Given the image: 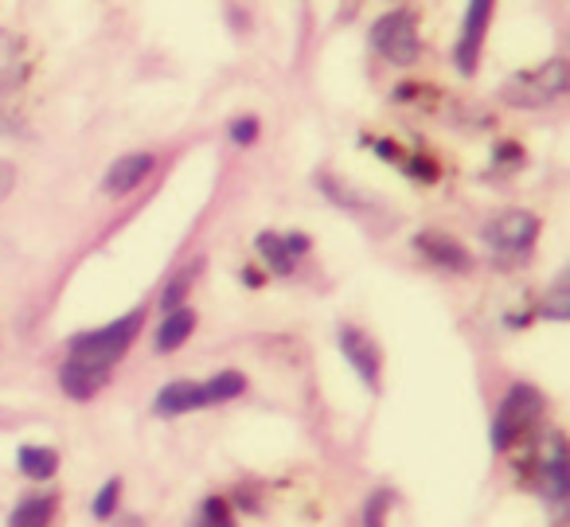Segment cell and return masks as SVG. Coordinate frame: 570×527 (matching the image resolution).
Wrapping results in <instances>:
<instances>
[{"label": "cell", "instance_id": "ffe728a7", "mask_svg": "<svg viewBox=\"0 0 570 527\" xmlns=\"http://www.w3.org/2000/svg\"><path fill=\"white\" fill-rule=\"evenodd\" d=\"M199 274V262L196 266H188V270H180V274L173 277V282L165 285V293H160V309H180L184 305V297H188V290H191V277Z\"/></svg>", "mask_w": 570, "mask_h": 527}, {"label": "cell", "instance_id": "484cf974", "mask_svg": "<svg viewBox=\"0 0 570 527\" xmlns=\"http://www.w3.org/2000/svg\"><path fill=\"white\" fill-rule=\"evenodd\" d=\"M403 173L406 176H414V180H422V184H434L438 180V165L430 157H411V160H403Z\"/></svg>", "mask_w": 570, "mask_h": 527}, {"label": "cell", "instance_id": "8fae6325", "mask_svg": "<svg viewBox=\"0 0 570 527\" xmlns=\"http://www.w3.org/2000/svg\"><path fill=\"white\" fill-rule=\"evenodd\" d=\"M28 82V51L24 40L0 28V95H12Z\"/></svg>", "mask_w": 570, "mask_h": 527}, {"label": "cell", "instance_id": "9a60e30c", "mask_svg": "<svg viewBox=\"0 0 570 527\" xmlns=\"http://www.w3.org/2000/svg\"><path fill=\"white\" fill-rule=\"evenodd\" d=\"M56 516V496L40 492V496H24V500L12 508L9 527H48Z\"/></svg>", "mask_w": 570, "mask_h": 527}, {"label": "cell", "instance_id": "cb8c5ba5", "mask_svg": "<svg viewBox=\"0 0 570 527\" xmlns=\"http://www.w3.org/2000/svg\"><path fill=\"white\" fill-rule=\"evenodd\" d=\"M391 504H395V496H391L387 488H380V492L367 496V504H364V527H383V524H387Z\"/></svg>", "mask_w": 570, "mask_h": 527}, {"label": "cell", "instance_id": "7c38bea8", "mask_svg": "<svg viewBox=\"0 0 570 527\" xmlns=\"http://www.w3.org/2000/svg\"><path fill=\"white\" fill-rule=\"evenodd\" d=\"M106 383H110V371L90 368V363L67 360L63 368H59V387H63V394H71V399H79V402L95 399Z\"/></svg>", "mask_w": 570, "mask_h": 527}, {"label": "cell", "instance_id": "7a4b0ae2", "mask_svg": "<svg viewBox=\"0 0 570 527\" xmlns=\"http://www.w3.org/2000/svg\"><path fill=\"white\" fill-rule=\"evenodd\" d=\"M570 87V67L567 59H547L543 67L531 71H515L512 79L500 87V103L515 106V110H543V106L559 103Z\"/></svg>", "mask_w": 570, "mask_h": 527}, {"label": "cell", "instance_id": "f546056e", "mask_svg": "<svg viewBox=\"0 0 570 527\" xmlns=\"http://www.w3.org/2000/svg\"><path fill=\"white\" fill-rule=\"evenodd\" d=\"M243 282H246V285H262V274H254V270H246Z\"/></svg>", "mask_w": 570, "mask_h": 527}, {"label": "cell", "instance_id": "f1b7e54d", "mask_svg": "<svg viewBox=\"0 0 570 527\" xmlns=\"http://www.w3.org/2000/svg\"><path fill=\"white\" fill-rule=\"evenodd\" d=\"M372 149L380 153L383 160H403V153H399L395 141H372Z\"/></svg>", "mask_w": 570, "mask_h": 527}, {"label": "cell", "instance_id": "d6986e66", "mask_svg": "<svg viewBox=\"0 0 570 527\" xmlns=\"http://www.w3.org/2000/svg\"><path fill=\"white\" fill-rule=\"evenodd\" d=\"M313 184H317L321 192H325L328 199H333L336 207H348V212H360V207H367V199L360 196V192H352V188H344L336 176H328V173H317L313 176Z\"/></svg>", "mask_w": 570, "mask_h": 527}, {"label": "cell", "instance_id": "ac0fdd59", "mask_svg": "<svg viewBox=\"0 0 570 527\" xmlns=\"http://www.w3.org/2000/svg\"><path fill=\"white\" fill-rule=\"evenodd\" d=\"M246 391V375L243 371H215L212 379L204 383V402L215 407V402H230Z\"/></svg>", "mask_w": 570, "mask_h": 527}, {"label": "cell", "instance_id": "4fadbf2b", "mask_svg": "<svg viewBox=\"0 0 570 527\" xmlns=\"http://www.w3.org/2000/svg\"><path fill=\"white\" fill-rule=\"evenodd\" d=\"M539 485H543L547 500L551 504H562L570 492V465H567V446H562L559 438H554L551 446V457L543 461V469H539Z\"/></svg>", "mask_w": 570, "mask_h": 527}, {"label": "cell", "instance_id": "83f0119b", "mask_svg": "<svg viewBox=\"0 0 570 527\" xmlns=\"http://www.w3.org/2000/svg\"><path fill=\"white\" fill-rule=\"evenodd\" d=\"M285 238V246H289V254L294 258H302V254H309V235H302V231H289V235H282Z\"/></svg>", "mask_w": 570, "mask_h": 527}, {"label": "cell", "instance_id": "7402d4cb", "mask_svg": "<svg viewBox=\"0 0 570 527\" xmlns=\"http://www.w3.org/2000/svg\"><path fill=\"white\" fill-rule=\"evenodd\" d=\"M118 504H121V477H110L102 488H98V496H95V504H90V511H95L98 519H110L114 511H118Z\"/></svg>", "mask_w": 570, "mask_h": 527}, {"label": "cell", "instance_id": "603a6c76", "mask_svg": "<svg viewBox=\"0 0 570 527\" xmlns=\"http://www.w3.org/2000/svg\"><path fill=\"white\" fill-rule=\"evenodd\" d=\"M539 316H547V321H567V316H570V305H567V277H559V282L551 285L547 301L539 305Z\"/></svg>", "mask_w": 570, "mask_h": 527}, {"label": "cell", "instance_id": "d4e9b609", "mask_svg": "<svg viewBox=\"0 0 570 527\" xmlns=\"http://www.w3.org/2000/svg\"><path fill=\"white\" fill-rule=\"evenodd\" d=\"M258 134H262V126H258V118H250V114H246V118H235L227 126V137L235 145H243V149H246V145L258 141Z\"/></svg>", "mask_w": 570, "mask_h": 527}, {"label": "cell", "instance_id": "6da1fadb", "mask_svg": "<svg viewBox=\"0 0 570 527\" xmlns=\"http://www.w3.org/2000/svg\"><path fill=\"white\" fill-rule=\"evenodd\" d=\"M141 324H145V309L137 305V309H129V313H121L118 321L102 324V329L79 332V336L67 340V360L110 371L118 360H126V352L134 348Z\"/></svg>", "mask_w": 570, "mask_h": 527}, {"label": "cell", "instance_id": "9c48e42d", "mask_svg": "<svg viewBox=\"0 0 570 527\" xmlns=\"http://www.w3.org/2000/svg\"><path fill=\"white\" fill-rule=\"evenodd\" d=\"M157 168V157L153 153H126L118 157L102 176V192L106 196H129L134 188H141L149 180V173Z\"/></svg>", "mask_w": 570, "mask_h": 527}, {"label": "cell", "instance_id": "e0dca14e", "mask_svg": "<svg viewBox=\"0 0 570 527\" xmlns=\"http://www.w3.org/2000/svg\"><path fill=\"white\" fill-rule=\"evenodd\" d=\"M254 251L262 254V262H266L274 274H294V266H297V258L289 254V246H285V238L277 235V231H262L258 238H254Z\"/></svg>", "mask_w": 570, "mask_h": 527}, {"label": "cell", "instance_id": "44dd1931", "mask_svg": "<svg viewBox=\"0 0 570 527\" xmlns=\"http://www.w3.org/2000/svg\"><path fill=\"white\" fill-rule=\"evenodd\" d=\"M191 527H235L227 500H223V496H207L204 508H199V516L191 519Z\"/></svg>", "mask_w": 570, "mask_h": 527}, {"label": "cell", "instance_id": "52a82bcc", "mask_svg": "<svg viewBox=\"0 0 570 527\" xmlns=\"http://www.w3.org/2000/svg\"><path fill=\"white\" fill-rule=\"evenodd\" d=\"M341 352H344V360L352 363V371L360 375V383H364L367 391H375V387H380V371H383L380 344H375L364 329H356V324H344L341 329Z\"/></svg>", "mask_w": 570, "mask_h": 527}, {"label": "cell", "instance_id": "277c9868", "mask_svg": "<svg viewBox=\"0 0 570 527\" xmlns=\"http://www.w3.org/2000/svg\"><path fill=\"white\" fill-rule=\"evenodd\" d=\"M367 43L380 51L387 64L395 67H411L422 51V40H419V17L411 9H395V12H383L380 20L372 25L367 32Z\"/></svg>", "mask_w": 570, "mask_h": 527}, {"label": "cell", "instance_id": "2e32d148", "mask_svg": "<svg viewBox=\"0 0 570 527\" xmlns=\"http://www.w3.org/2000/svg\"><path fill=\"white\" fill-rule=\"evenodd\" d=\"M17 465L28 480H51L59 472V453L51 446H24L17 453Z\"/></svg>", "mask_w": 570, "mask_h": 527}, {"label": "cell", "instance_id": "4316f807", "mask_svg": "<svg viewBox=\"0 0 570 527\" xmlns=\"http://www.w3.org/2000/svg\"><path fill=\"white\" fill-rule=\"evenodd\" d=\"M12 188H17V168L9 160H0V204L12 196Z\"/></svg>", "mask_w": 570, "mask_h": 527}, {"label": "cell", "instance_id": "5bb4252c", "mask_svg": "<svg viewBox=\"0 0 570 527\" xmlns=\"http://www.w3.org/2000/svg\"><path fill=\"white\" fill-rule=\"evenodd\" d=\"M191 332H196V309H188V305L168 309L165 321H160V329H157V344L153 348H157L160 355H168V352H176Z\"/></svg>", "mask_w": 570, "mask_h": 527}, {"label": "cell", "instance_id": "ba28073f", "mask_svg": "<svg viewBox=\"0 0 570 527\" xmlns=\"http://www.w3.org/2000/svg\"><path fill=\"white\" fill-rule=\"evenodd\" d=\"M414 251L426 262H434V266L450 270V274H469L473 270V254L453 235H445V231H422V235H414Z\"/></svg>", "mask_w": 570, "mask_h": 527}, {"label": "cell", "instance_id": "3957f363", "mask_svg": "<svg viewBox=\"0 0 570 527\" xmlns=\"http://www.w3.org/2000/svg\"><path fill=\"white\" fill-rule=\"evenodd\" d=\"M543 410H547V399H543L539 387L515 383L512 391L504 394V402H500L497 418H492V449H497V453L512 449L515 441H520L523 433L543 418Z\"/></svg>", "mask_w": 570, "mask_h": 527}, {"label": "cell", "instance_id": "8992f818", "mask_svg": "<svg viewBox=\"0 0 570 527\" xmlns=\"http://www.w3.org/2000/svg\"><path fill=\"white\" fill-rule=\"evenodd\" d=\"M492 4H497V0H469L465 20H461L458 48H453V64H458L461 75H473L476 64H481V48H484V32H489V20H492Z\"/></svg>", "mask_w": 570, "mask_h": 527}, {"label": "cell", "instance_id": "30bf717a", "mask_svg": "<svg viewBox=\"0 0 570 527\" xmlns=\"http://www.w3.org/2000/svg\"><path fill=\"white\" fill-rule=\"evenodd\" d=\"M207 407L204 402V383H191V379H176V383H165L153 399V414L157 418H180L191 414V410Z\"/></svg>", "mask_w": 570, "mask_h": 527}, {"label": "cell", "instance_id": "5b68a950", "mask_svg": "<svg viewBox=\"0 0 570 527\" xmlns=\"http://www.w3.org/2000/svg\"><path fill=\"white\" fill-rule=\"evenodd\" d=\"M484 238L500 258H523L539 238V219L531 212H520V207H508L484 227Z\"/></svg>", "mask_w": 570, "mask_h": 527}]
</instances>
